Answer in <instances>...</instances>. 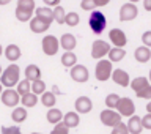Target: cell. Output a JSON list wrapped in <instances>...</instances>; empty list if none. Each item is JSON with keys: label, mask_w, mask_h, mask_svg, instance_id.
<instances>
[{"label": "cell", "mask_w": 151, "mask_h": 134, "mask_svg": "<svg viewBox=\"0 0 151 134\" xmlns=\"http://www.w3.org/2000/svg\"><path fill=\"white\" fill-rule=\"evenodd\" d=\"M139 14V9L132 2H127L124 3L123 7L120 8V21L121 22H127V21H132V19L137 17Z\"/></svg>", "instance_id": "52a82bcc"}, {"label": "cell", "mask_w": 151, "mask_h": 134, "mask_svg": "<svg viewBox=\"0 0 151 134\" xmlns=\"http://www.w3.org/2000/svg\"><path fill=\"white\" fill-rule=\"evenodd\" d=\"M3 73V71H2V66H0V74H2Z\"/></svg>", "instance_id": "f907efd6"}, {"label": "cell", "mask_w": 151, "mask_h": 134, "mask_svg": "<svg viewBox=\"0 0 151 134\" xmlns=\"http://www.w3.org/2000/svg\"><path fill=\"white\" fill-rule=\"evenodd\" d=\"M109 2H110V0H94L96 7H106V5H109Z\"/></svg>", "instance_id": "7bdbcfd3"}, {"label": "cell", "mask_w": 151, "mask_h": 134, "mask_svg": "<svg viewBox=\"0 0 151 134\" xmlns=\"http://www.w3.org/2000/svg\"><path fill=\"white\" fill-rule=\"evenodd\" d=\"M71 78H73V80H76V82H87L90 74H88V70L85 68L83 65H77L76 63L74 66H71Z\"/></svg>", "instance_id": "7c38bea8"}, {"label": "cell", "mask_w": 151, "mask_h": 134, "mask_svg": "<svg viewBox=\"0 0 151 134\" xmlns=\"http://www.w3.org/2000/svg\"><path fill=\"white\" fill-rule=\"evenodd\" d=\"M143 7L146 11H151V0H143Z\"/></svg>", "instance_id": "ee69618b"}, {"label": "cell", "mask_w": 151, "mask_h": 134, "mask_svg": "<svg viewBox=\"0 0 151 134\" xmlns=\"http://www.w3.org/2000/svg\"><path fill=\"white\" fill-rule=\"evenodd\" d=\"M135 95H137L139 98H142V99H151V84L148 85V87H145L143 90L137 92Z\"/></svg>", "instance_id": "8d00e7d4"}, {"label": "cell", "mask_w": 151, "mask_h": 134, "mask_svg": "<svg viewBox=\"0 0 151 134\" xmlns=\"http://www.w3.org/2000/svg\"><path fill=\"white\" fill-rule=\"evenodd\" d=\"M142 125H143V130H151V114L150 112L145 117H142Z\"/></svg>", "instance_id": "ab89813d"}, {"label": "cell", "mask_w": 151, "mask_h": 134, "mask_svg": "<svg viewBox=\"0 0 151 134\" xmlns=\"http://www.w3.org/2000/svg\"><path fill=\"white\" fill-rule=\"evenodd\" d=\"M46 118H47L49 123H52V125H57V123H60L61 120H63V114L55 107H49V112H47Z\"/></svg>", "instance_id": "cb8c5ba5"}, {"label": "cell", "mask_w": 151, "mask_h": 134, "mask_svg": "<svg viewBox=\"0 0 151 134\" xmlns=\"http://www.w3.org/2000/svg\"><path fill=\"white\" fill-rule=\"evenodd\" d=\"M3 54V49H2V44H0V55Z\"/></svg>", "instance_id": "7dc6e473"}, {"label": "cell", "mask_w": 151, "mask_h": 134, "mask_svg": "<svg viewBox=\"0 0 151 134\" xmlns=\"http://www.w3.org/2000/svg\"><path fill=\"white\" fill-rule=\"evenodd\" d=\"M142 43H143L145 46H148V47H151V30H148V32H145L143 35H142Z\"/></svg>", "instance_id": "60d3db41"}, {"label": "cell", "mask_w": 151, "mask_h": 134, "mask_svg": "<svg viewBox=\"0 0 151 134\" xmlns=\"http://www.w3.org/2000/svg\"><path fill=\"white\" fill-rule=\"evenodd\" d=\"M146 111H148V112L151 114V99H150V103L146 104Z\"/></svg>", "instance_id": "f6af8a7d"}, {"label": "cell", "mask_w": 151, "mask_h": 134, "mask_svg": "<svg viewBox=\"0 0 151 134\" xmlns=\"http://www.w3.org/2000/svg\"><path fill=\"white\" fill-rule=\"evenodd\" d=\"M110 134H129V130H127V125H124L123 122H120L116 126H113V130Z\"/></svg>", "instance_id": "d590c367"}, {"label": "cell", "mask_w": 151, "mask_h": 134, "mask_svg": "<svg viewBox=\"0 0 151 134\" xmlns=\"http://www.w3.org/2000/svg\"><path fill=\"white\" fill-rule=\"evenodd\" d=\"M80 8L85 9V11H88V9H94V8H96V3H94V0H82V2H80Z\"/></svg>", "instance_id": "74e56055"}, {"label": "cell", "mask_w": 151, "mask_h": 134, "mask_svg": "<svg viewBox=\"0 0 151 134\" xmlns=\"http://www.w3.org/2000/svg\"><path fill=\"white\" fill-rule=\"evenodd\" d=\"M118 101H120V96H118L116 93H110V95H107V98H106V106L109 109H116Z\"/></svg>", "instance_id": "836d02e7"}, {"label": "cell", "mask_w": 151, "mask_h": 134, "mask_svg": "<svg viewBox=\"0 0 151 134\" xmlns=\"http://www.w3.org/2000/svg\"><path fill=\"white\" fill-rule=\"evenodd\" d=\"M88 24H90V28H91L96 35H99V33H102L104 28H106L107 19H106V16H104L101 11H91L90 19H88Z\"/></svg>", "instance_id": "3957f363"}, {"label": "cell", "mask_w": 151, "mask_h": 134, "mask_svg": "<svg viewBox=\"0 0 151 134\" xmlns=\"http://www.w3.org/2000/svg\"><path fill=\"white\" fill-rule=\"evenodd\" d=\"M80 21V17H79V14L77 13H66V17H65V24L66 25H69V27H76L79 24Z\"/></svg>", "instance_id": "1f68e13d"}, {"label": "cell", "mask_w": 151, "mask_h": 134, "mask_svg": "<svg viewBox=\"0 0 151 134\" xmlns=\"http://www.w3.org/2000/svg\"><path fill=\"white\" fill-rule=\"evenodd\" d=\"M94 74H96V79L101 80V82L107 80L112 76V62L101 59L96 63V71H94Z\"/></svg>", "instance_id": "8992f818"}, {"label": "cell", "mask_w": 151, "mask_h": 134, "mask_svg": "<svg viewBox=\"0 0 151 134\" xmlns=\"http://www.w3.org/2000/svg\"><path fill=\"white\" fill-rule=\"evenodd\" d=\"M110 51V44L102 40H96L93 43V47H91V57L96 60H101L102 57H106Z\"/></svg>", "instance_id": "ba28073f"}, {"label": "cell", "mask_w": 151, "mask_h": 134, "mask_svg": "<svg viewBox=\"0 0 151 134\" xmlns=\"http://www.w3.org/2000/svg\"><path fill=\"white\" fill-rule=\"evenodd\" d=\"M11 0H0V5H8Z\"/></svg>", "instance_id": "bcb514c9"}, {"label": "cell", "mask_w": 151, "mask_h": 134, "mask_svg": "<svg viewBox=\"0 0 151 134\" xmlns=\"http://www.w3.org/2000/svg\"><path fill=\"white\" fill-rule=\"evenodd\" d=\"M109 38H110V41L113 43V46H116V47H124L126 43H127V38H126L124 32H123L121 28H112V30L109 32Z\"/></svg>", "instance_id": "4fadbf2b"}, {"label": "cell", "mask_w": 151, "mask_h": 134, "mask_svg": "<svg viewBox=\"0 0 151 134\" xmlns=\"http://www.w3.org/2000/svg\"><path fill=\"white\" fill-rule=\"evenodd\" d=\"M150 85V79L148 78H143V76H140V78H135L134 80H131V88L134 90V92H140V90H143L145 87H148Z\"/></svg>", "instance_id": "7402d4cb"}, {"label": "cell", "mask_w": 151, "mask_h": 134, "mask_svg": "<svg viewBox=\"0 0 151 134\" xmlns=\"http://www.w3.org/2000/svg\"><path fill=\"white\" fill-rule=\"evenodd\" d=\"M129 2H132V3H135V2H139V0H129Z\"/></svg>", "instance_id": "681fc988"}, {"label": "cell", "mask_w": 151, "mask_h": 134, "mask_svg": "<svg viewBox=\"0 0 151 134\" xmlns=\"http://www.w3.org/2000/svg\"><path fill=\"white\" fill-rule=\"evenodd\" d=\"M25 78L28 80H36V79H41V70L38 65H28L25 68Z\"/></svg>", "instance_id": "603a6c76"}, {"label": "cell", "mask_w": 151, "mask_h": 134, "mask_svg": "<svg viewBox=\"0 0 151 134\" xmlns=\"http://www.w3.org/2000/svg\"><path fill=\"white\" fill-rule=\"evenodd\" d=\"M33 134H41V133H33Z\"/></svg>", "instance_id": "f5cc1de1"}, {"label": "cell", "mask_w": 151, "mask_h": 134, "mask_svg": "<svg viewBox=\"0 0 151 134\" xmlns=\"http://www.w3.org/2000/svg\"><path fill=\"white\" fill-rule=\"evenodd\" d=\"M65 17H66V11L63 9V7L57 5L54 8V21L58 24H65Z\"/></svg>", "instance_id": "4dcf8cb0"}, {"label": "cell", "mask_w": 151, "mask_h": 134, "mask_svg": "<svg viewBox=\"0 0 151 134\" xmlns=\"http://www.w3.org/2000/svg\"><path fill=\"white\" fill-rule=\"evenodd\" d=\"M21 103H22V106H25V107H35L36 106V103H38V95L36 93H25V95H22V98H21Z\"/></svg>", "instance_id": "484cf974"}, {"label": "cell", "mask_w": 151, "mask_h": 134, "mask_svg": "<svg viewBox=\"0 0 151 134\" xmlns=\"http://www.w3.org/2000/svg\"><path fill=\"white\" fill-rule=\"evenodd\" d=\"M50 134H69V128L66 126L63 122H60L55 125V128L50 131Z\"/></svg>", "instance_id": "e575fe53"}, {"label": "cell", "mask_w": 151, "mask_h": 134, "mask_svg": "<svg viewBox=\"0 0 151 134\" xmlns=\"http://www.w3.org/2000/svg\"><path fill=\"white\" fill-rule=\"evenodd\" d=\"M134 57H135V60L139 62V63H146L150 59H151V51H150V47L148 46H140V47H137L135 52H134Z\"/></svg>", "instance_id": "e0dca14e"}, {"label": "cell", "mask_w": 151, "mask_h": 134, "mask_svg": "<svg viewBox=\"0 0 151 134\" xmlns=\"http://www.w3.org/2000/svg\"><path fill=\"white\" fill-rule=\"evenodd\" d=\"M76 44H77V41H76V36L71 35V33H65V35H61L60 38V46L63 47L65 51H73Z\"/></svg>", "instance_id": "ac0fdd59"}, {"label": "cell", "mask_w": 151, "mask_h": 134, "mask_svg": "<svg viewBox=\"0 0 151 134\" xmlns=\"http://www.w3.org/2000/svg\"><path fill=\"white\" fill-rule=\"evenodd\" d=\"M32 92L33 93H44L46 92V84H44V80H41V79H36V80H33L32 82Z\"/></svg>", "instance_id": "d6a6232c"}, {"label": "cell", "mask_w": 151, "mask_h": 134, "mask_svg": "<svg viewBox=\"0 0 151 134\" xmlns=\"http://www.w3.org/2000/svg\"><path fill=\"white\" fill-rule=\"evenodd\" d=\"M79 122H80L79 112H68V114H65V117H63V123H65L68 128L79 126Z\"/></svg>", "instance_id": "44dd1931"}, {"label": "cell", "mask_w": 151, "mask_h": 134, "mask_svg": "<svg viewBox=\"0 0 151 134\" xmlns=\"http://www.w3.org/2000/svg\"><path fill=\"white\" fill-rule=\"evenodd\" d=\"M5 57H6L9 62L19 60L21 59V49H19V46H16V44L6 46V49H5Z\"/></svg>", "instance_id": "ffe728a7"}, {"label": "cell", "mask_w": 151, "mask_h": 134, "mask_svg": "<svg viewBox=\"0 0 151 134\" xmlns=\"http://www.w3.org/2000/svg\"><path fill=\"white\" fill-rule=\"evenodd\" d=\"M99 118H101V122H102V125H106V126H116L118 123L121 122V114L120 112H115L113 109H106V111H102L101 114H99Z\"/></svg>", "instance_id": "5b68a950"}, {"label": "cell", "mask_w": 151, "mask_h": 134, "mask_svg": "<svg viewBox=\"0 0 151 134\" xmlns=\"http://www.w3.org/2000/svg\"><path fill=\"white\" fill-rule=\"evenodd\" d=\"M50 21H47V19H42L40 16L36 17H32L30 19V30L33 33H44L46 30H49L50 27Z\"/></svg>", "instance_id": "8fae6325"}, {"label": "cell", "mask_w": 151, "mask_h": 134, "mask_svg": "<svg viewBox=\"0 0 151 134\" xmlns=\"http://www.w3.org/2000/svg\"><path fill=\"white\" fill-rule=\"evenodd\" d=\"M35 13V0H17L16 7V17L21 22L30 21Z\"/></svg>", "instance_id": "6da1fadb"}, {"label": "cell", "mask_w": 151, "mask_h": 134, "mask_svg": "<svg viewBox=\"0 0 151 134\" xmlns=\"http://www.w3.org/2000/svg\"><path fill=\"white\" fill-rule=\"evenodd\" d=\"M16 90H17V93L21 95V96L28 93V92H32V80H28L27 78H25V80H19Z\"/></svg>", "instance_id": "f546056e"}, {"label": "cell", "mask_w": 151, "mask_h": 134, "mask_svg": "<svg viewBox=\"0 0 151 134\" xmlns=\"http://www.w3.org/2000/svg\"><path fill=\"white\" fill-rule=\"evenodd\" d=\"M27 111H25V107H16L13 111L11 114V118H13V122H16V123H22V122H25L27 120Z\"/></svg>", "instance_id": "83f0119b"}, {"label": "cell", "mask_w": 151, "mask_h": 134, "mask_svg": "<svg viewBox=\"0 0 151 134\" xmlns=\"http://www.w3.org/2000/svg\"><path fill=\"white\" fill-rule=\"evenodd\" d=\"M55 93H52V92H44V93H41V103H42V106H46V107H52V106H55Z\"/></svg>", "instance_id": "f1b7e54d"}, {"label": "cell", "mask_w": 151, "mask_h": 134, "mask_svg": "<svg viewBox=\"0 0 151 134\" xmlns=\"http://www.w3.org/2000/svg\"><path fill=\"white\" fill-rule=\"evenodd\" d=\"M127 130H129V134H140L142 130H143V125H142V117L131 115L129 122H127Z\"/></svg>", "instance_id": "2e32d148"}, {"label": "cell", "mask_w": 151, "mask_h": 134, "mask_svg": "<svg viewBox=\"0 0 151 134\" xmlns=\"http://www.w3.org/2000/svg\"><path fill=\"white\" fill-rule=\"evenodd\" d=\"M19 74H21V70H19L17 65H9L6 70L0 74V84L5 85L6 88H13L14 85H17L19 82Z\"/></svg>", "instance_id": "7a4b0ae2"}, {"label": "cell", "mask_w": 151, "mask_h": 134, "mask_svg": "<svg viewBox=\"0 0 151 134\" xmlns=\"http://www.w3.org/2000/svg\"><path fill=\"white\" fill-rule=\"evenodd\" d=\"M116 111L121 114V117H131L135 112L134 101L131 98H120V101L116 104Z\"/></svg>", "instance_id": "30bf717a"}, {"label": "cell", "mask_w": 151, "mask_h": 134, "mask_svg": "<svg viewBox=\"0 0 151 134\" xmlns=\"http://www.w3.org/2000/svg\"><path fill=\"white\" fill-rule=\"evenodd\" d=\"M110 78L113 79V82L118 84L120 87H127V85H131L129 74H127L124 70H115V71H112Z\"/></svg>", "instance_id": "9a60e30c"}, {"label": "cell", "mask_w": 151, "mask_h": 134, "mask_svg": "<svg viewBox=\"0 0 151 134\" xmlns=\"http://www.w3.org/2000/svg\"><path fill=\"white\" fill-rule=\"evenodd\" d=\"M76 62H77V55H76L73 51H66L65 54L61 55V65L66 66V68H71V66H74Z\"/></svg>", "instance_id": "d4e9b609"}, {"label": "cell", "mask_w": 151, "mask_h": 134, "mask_svg": "<svg viewBox=\"0 0 151 134\" xmlns=\"http://www.w3.org/2000/svg\"><path fill=\"white\" fill-rule=\"evenodd\" d=\"M2 134H21L19 126H2Z\"/></svg>", "instance_id": "f35d334b"}, {"label": "cell", "mask_w": 151, "mask_h": 134, "mask_svg": "<svg viewBox=\"0 0 151 134\" xmlns=\"http://www.w3.org/2000/svg\"><path fill=\"white\" fill-rule=\"evenodd\" d=\"M109 60L113 62V63H116V62H121L123 59H124V55H126V51L123 49V47H116V46H113L110 47V51H109Z\"/></svg>", "instance_id": "d6986e66"}, {"label": "cell", "mask_w": 151, "mask_h": 134, "mask_svg": "<svg viewBox=\"0 0 151 134\" xmlns=\"http://www.w3.org/2000/svg\"><path fill=\"white\" fill-rule=\"evenodd\" d=\"M2 92H3V90H2V84H0V95H2Z\"/></svg>", "instance_id": "c3c4849f"}, {"label": "cell", "mask_w": 151, "mask_h": 134, "mask_svg": "<svg viewBox=\"0 0 151 134\" xmlns=\"http://www.w3.org/2000/svg\"><path fill=\"white\" fill-rule=\"evenodd\" d=\"M148 79H150V80H151V71H150V78H148Z\"/></svg>", "instance_id": "816d5d0a"}, {"label": "cell", "mask_w": 151, "mask_h": 134, "mask_svg": "<svg viewBox=\"0 0 151 134\" xmlns=\"http://www.w3.org/2000/svg\"><path fill=\"white\" fill-rule=\"evenodd\" d=\"M0 98H2V103L8 107L17 106L21 103V95L17 93V90H13V88H6L5 92H2Z\"/></svg>", "instance_id": "9c48e42d"}, {"label": "cell", "mask_w": 151, "mask_h": 134, "mask_svg": "<svg viewBox=\"0 0 151 134\" xmlns=\"http://www.w3.org/2000/svg\"><path fill=\"white\" fill-rule=\"evenodd\" d=\"M46 5H49V7H57V5H60V0H42Z\"/></svg>", "instance_id": "b9f144b4"}, {"label": "cell", "mask_w": 151, "mask_h": 134, "mask_svg": "<svg viewBox=\"0 0 151 134\" xmlns=\"http://www.w3.org/2000/svg\"><path fill=\"white\" fill-rule=\"evenodd\" d=\"M74 106H76V112L88 114L93 109V103H91V99H90L88 96H79L77 99H76Z\"/></svg>", "instance_id": "5bb4252c"}, {"label": "cell", "mask_w": 151, "mask_h": 134, "mask_svg": "<svg viewBox=\"0 0 151 134\" xmlns=\"http://www.w3.org/2000/svg\"><path fill=\"white\" fill-rule=\"evenodd\" d=\"M36 16H40L42 19L54 22V9H50V7H41V8H35Z\"/></svg>", "instance_id": "4316f807"}, {"label": "cell", "mask_w": 151, "mask_h": 134, "mask_svg": "<svg viewBox=\"0 0 151 134\" xmlns=\"http://www.w3.org/2000/svg\"><path fill=\"white\" fill-rule=\"evenodd\" d=\"M41 46H42V52H44L46 55H55L57 52H58V47H60V40H57L54 35H47L42 38L41 41Z\"/></svg>", "instance_id": "277c9868"}]
</instances>
